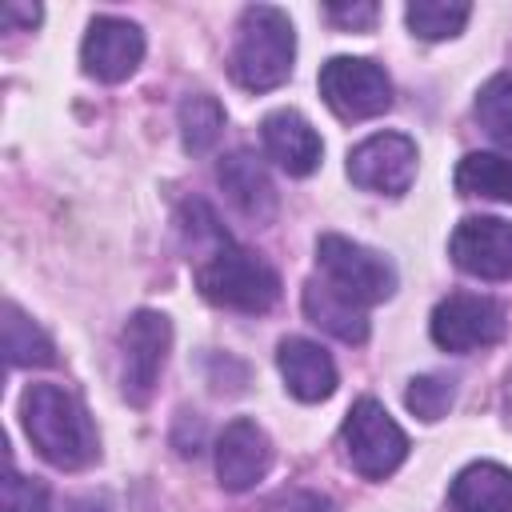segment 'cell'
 <instances>
[{
  "label": "cell",
  "mask_w": 512,
  "mask_h": 512,
  "mask_svg": "<svg viewBox=\"0 0 512 512\" xmlns=\"http://www.w3.org/2000/svg\"><path fill=\"white\" fill-rule=\"evenodd\" d=\"M344 448H348V460L360 476L368 480H384L392 476L404 456H408V436L400 432V424L384 412L380 400L364 396L352 404L348 420H344Z\"/></svg>",
  "instance_id": "5b68a950"
},
{
  "label": "cell",
  "mask_w": 512,
  "mask_h": 512,
  "mask_svg": "<svg viewBox=\"0 0 512 512\" xmlns=\"http://www.w3.org/2000/svg\"><path fill=\"white\" fill-rule=\"evenodd\" d=\"M144 56V32L132 20L120 16H96L88 24V36L80 44V64L88 76L104 80V84H120L136 72Z\"/></svg>",
  "instance_id": "8fae6325"
},
{
  "label": "cell",
  "mask_w": 512,
  "mask_h": 512,
  "mask_svg": "<svg viewBox=\"0 0 512 512\" xmlns=\"http://www.w3.org/2000/svg\"><path fill=\"white\" fill-rule=\"evenodd\" d=\"M196 288L204 300L232 312H268L280 300V276L248 248L224 240L196 268Z\"/></svg>",
  "instance_id": "3957f363"
},
{
  "label": "cell",
  "mask_w": 512,
  "mask_h": 512,
  "mask_svg": "<svg viewBox=\"0 0 512 512\" xmlns=\"http://www.w3.org/2000/svg\"><path fill=\"white\" fill-rule=\"evenodd\" d=\"M448 252L456 268L480 280H508L512 276V224L500 216H468L456 224Z\"/></svg>",
  "instance_id": "30bf717a"
},
{
  "label": "cell",
  "mask_w": 512,
  "mask_h": 512,
  "mask_svg": "<svg viewBox=\"0 0 512 512\" xmlns=\"http://www.w3.org/2000/svg\"><path fill=\"white\" fill-rule=\"evenodd\" d=\"M120 344H124V396H128V404L144 408L156 392L160 372H164L168 344H172V324H168L164 312L140 308L124 324Z\"/></svg>",
  "instance_id": "ba28073f"
},
{
  "label": "cell",
  "mask_w": 512,
  "mask_h": 512,
  "mask_svg": "<svg viewBox=\"0 0 512 512\" xmlns=\"http://www.w3.org/2000/svg\"><path fill=\"white\" fill-rule=\"evenodd\" d=\"M236 32L240 36L228 56L232 80L248 92L280 88L292 76V56H296L292 20L272 4H252V8H244Z\"/></svg>",
  "instance_id": "7a4b0ae2"
},
{
  "label": "cell",
  "mask_w": 512,
  "mask_h": 512,
  "mask_svg": "<svg viewBox=\"0 0 512 512\" xmlns=\"http://www.w3.org/2000/svg\"><path fill=\"white\" fill-rule=\"evenodd\" d=\"M316 264H320L324 280H328L340 296H348L352 304H360V308H364V304H380V300H388V296L396 292V272H392V264H388L384 256H376V252L352 244L348 236H336V232L320 236V240H316Z\"/></svg>",
  "instance_id": "277c9868"
},
{
  "label": "cell",
  "mask_w": 512,
  "mask_h": 512,
  "mask_svg": "<svg viewBox=\"0 0 512 512\" xmlns=\"http://www.w3.org/2000/svg\"><path fill=\"white\" fill-rule=\"evenodd\" d=\"M276 364H280V376H284L288 392H292L296 400H304V404L328 400V396L336 392V364H332V356H328L320 344L304 340V336L280 340Z\"/></svg>",
  "instance_id": "5bb4252c"
},
{
  "label": "cell",
  "mask_w": 512,
  "mask_h": 512,
  "mask_svg": "<svg viewBox=\"0 0 512 512\" xmlns=\"http://www.w3.org/2000/svg\"><path fill=\"white\" fill-rule=\"evenodd\" d=\"M260 140H264L268 160H276L288 176H308V172L320 168L324 144H320L316 128H312L300 112H292V108H280V112L264 116Z\"/></svg>",
  "instance_id": "4fadbf2b"
},
{
  "label": "cell",
  "mask_w": 512,
  "mask_h": 512,
  "mask_svg": "<svg viewBox=\"0 0 512 512\" xmlns=\"http://www.w3.org/2000/svg\"><path fill=\"white\" fill-rule=\"evenodd\" d=\"M68 512H112V508H108L104 496H80V500L68 504Z\"/></svg>",
  "instance_id": "4316f807"
},
{
  "label": "cell",
  "mask_w": 512,
  "mask_h": 512,
  "mask_svg": "<svg viewBox=\"0 0 512 512\" xmlns=\"http://www.w3.org/2000/svg\"><path fill=\"white\" fill-rule=\"evenodd\" d=\"M304 316L316 328H324L336 340H344V344H364L368 340V316H364V308L352 304L348 296H340L328 280H308L304 284Z\"/></svg>",
  "instance_id": "e0dca14e"
},
{
  "label": "cell",
  "mask_w": 512,
  "mask_h": 512,
  "mask_svg": "<svg viewBox=\"0 0 512 512\" xmlns=\"http://www.w3.org/2000/svg\"><path fill=\"white\" fill-rule=\"evenodd\" d=\"M452 512H512V472L480 460L468 464L448 488Z\"/></svg>",
  "instance_id": "2e32d148"
},
{
  "label": "cell",
  "mask_w": 512,
  "mask_h": 512,
  "mask_svg": "<svg viewBox=\"0 0 512 512\" xmlns=\"http://www.w3.org/2000/svg\"><path fill=\"white\" fill-rule=\"evenodd\" d=\"M468 16H472V8L460 0H448V4L444 0H416L404 8V20L420 40H448L468 24Z\"/></svg>",
  "instance_id": "44dd1931"
},
{
  "label": "cell",
  "mask_w": 512,
  "mask_h": 512,
  "mask_svg": "<svg viewBox=\"0 0 512 512\" xmlns=\"http://www.w3.org/2000/svg\"><path fill=\"white\" fill-rule=\"evenodd\" d=\"M216 180H220V188L228 192V200H232L248 220L268 224V220L276 216V188H272L268 168H264V160H260L256 152H244V148H240V152L224 156L220 168H216Z\"/></svg>",
  "instance_id": "9a60e30c"
},
{
  "label": "cell",
  "mask_w": 512,
  "mask_h": 512,
  "mask_svg": "<svg viewBox=\"0 0 512 512\" xmlns=\"http://www.w3.org/2000/svg\"><path fill=\"white\" fill-rule=\"evenodd\" d=\"M0 20H4V28H36L40 4H16V0H8L4 12H0Z\"/></svg>",
  "instance_id": "484cf974"
},
{
  "label": "cell",
  "mask_w": 512,
  "mask_h": 512,
  "mask_svg": "<svg viewBox=\"0 0 512 512\" xmlns=\"http://www.w3.org/2000/svg\"><path fill=\"white\" fill-rule=\"evenodd\" d=\"M508 328L504 304L492 296H472V292H452L448 300L436 304L432 312V340L444 352H476L492 348Z\"/></svg>",
  "instance_id": "52a82bcc"
},
{
  "label": "cell",
  "mask_w": 512,
  "mask_h": 512,
  "mask_svg": "<svg viewBox=\"0 0 512 512\" xmlns=\"http://www.w3.org/2000/svg\"><path fill=\"white\" fill-rule=\"evenodd\" d=\"M4 356L12 368H44L56 364V344L16 304H4Z\"/></svg>",
  "instance_id": "ac0fdd59"
},
{
  "label": "cell",
  "mask_w": 512,
  "mask_h": 512,
  "mask_svg": "<svg viewBox=\"0 0 512 512\" xmlns=\"http://www.w3.org/2000/svg\"><path fill=\"white\" fill-rule=\"evenodd\" d=\"M272 464V444L256 420H232L216 440V476L228 492L252 488Z\"/></svg>",
  "instance_id": "7c38bea8"
},
{
  "label": "cell",
  "mask_w": 512,
  "mask_h": 512,
  "mask_svg": "<svg viewBox=\"0 0 512 512\" xmlns=\"http://www.w3.org/2000/svg\"><path fill=\"white\" fill-rule=\"evenodd\" d=\"M320 96L340 120H368L388 112L392 84L380 64L360 56H332L320 68Z\"/></svg>",
  "instance_id": "8992f818"
},
{
  "label": "cell",
  "mask_w": 512,
  "mask_h": 512,
  "mask_svg": "<svg viewBox=\"0 0 512 512\" xmlns=\"http://www.w3.org/2000/svg\"><path fill=\"white\" fill-rule=\"evenodd\" d=\"M224 132V108L216 96L196 92L180 104V136L188 152H208Z\"/></svg>",
  "instance_id": "ffe728a7"
},
{
  "label": "cell",
  "mask_w": 512,
  "mask_h": 512,
  "mask_svg": "<svg viewBox=\"0 0 512 512\" xmlns=\"http://www.w3.org/2000/svg\"><path fill=\"white\" fill-rule=\"evenodd\" d=\"M0 512H48V488L32 476L8 472L0 484Z\"/></svg>",
  "instance_id": "cb8c5ba5"
},
{
  "label": "cell",
  "mask_w": 512,
  "mask_h": 512,
  "mask_svg": "<svg viewBox=\"0 0 512 512\" xmlns=\"http://www.w3.org/2000/svg\"><path fill=\"white\" fill-rule=\"evenodd\" d=\"M20 416H24V432L32 440V448L56 464V468H84L100 456V440L96 428L84 412V404L64 392L60 384H32L20 400Z\"/></svg>",
  "instance_id": "6da1fadb"
},
{
  "label": "cell",
  "mask_w": 512,
  "mask_h": 512,
  "mask_svg": "<svg viewBox=\"0 0 512 512\" xmlns=\"http://www.w3.org/2000/svg\"><path fill=\"white\" fill-rule=\"evenodd\" d=\"M324 12H328V20L340 24V28H372L376 16H380L376 4H328Z\"/></svg>",
  "instance_id": "d4e9b609"
},
{
  "label": "cell",
  "mask_w": 512,
  "mask_h": 512,
  "mask_svg": "<svg viewBox=\"0 0 512 512\" xmlns=\"http://www.w3.org/2000/svg\"><path fill=\"white\" fill-rule=\"evenodd\" d=\"M456 188L464 196H488V200L512 204V160L492 152H468L456 164Z\"/></svg>",
  "instance_id": "d6986e66"
},
{
  "label": "cell",
  "mask_w": 512,
  "mask_h": 512,
  "mask_svg": "<svg viewBox=\"0 0 512 512\" xmlns=\"http://www.w3.org/2000/svg\"><path fill=\"white\" fill-rule=\"evenodd\" d=\"M476 120H480V128L500 148L512 152V72H500V76H492L480 88V96H476Z\"/></svg>",
  "instance_id": "7402d4cb"
},
{
  "label": "cell",
  "mask_w": 512,
  "mask_h": 512,
  "mask_svg": "<svg viewBox=\"0 0 512 512\" xmlns=\"http://www.w3.org/2000/svg\"><path fill=\"white\" fill-rule=\"evenodd\" d=\"M452 396H456V384L448 376H416L408 384V392H404V404L420 420H440L452 408Z\"/></svg>",
  "instance_id": "603a6c76"
},
{
  "label": "cell",
  "mask_w": 512,
  "mask_h": 512,
  "mask_svg": "<svg viewBox=\"0 0 512 512\" xmlns=\"http://www.w3.org/2000/svg\"><path fill=\"white\" fill-rule=\"evenodd\" d=\"M348 176L368 192L404 196L416 176V144L400 132H376L348 152Z\"/></svg>",
  "instance_id": "9c48e42d"
}]
</instances>
